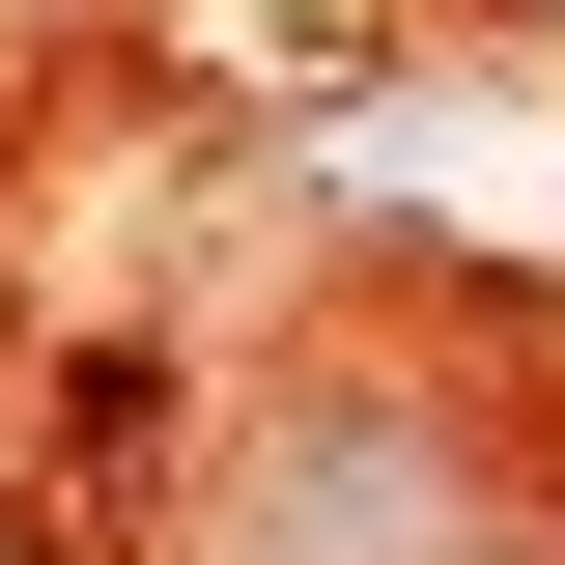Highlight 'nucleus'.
Segmentation results:
<instances>
[{
    "label": "nucleus",
    "mask_w": 565,
    "mask_h": 565,
    "mask_svg": "<svg viewBox=\"0 0 565 565\" xmlns=\"http://www.w3.org/2000/svg\"><path fill=\"white\" fill-rule=\"evenodd\" d=\"M170 565H509V452L452 424V367H282Z\"/></svg>",
    "instance_id": "f257e3e1"
}]
</instances>
